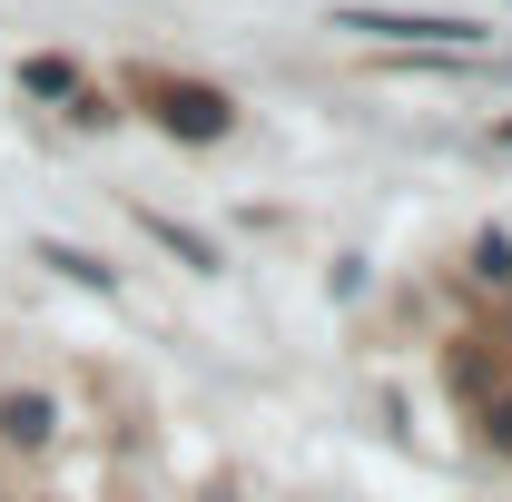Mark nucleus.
Segmentation results:
<instances>
[{
    "label": "nucleus",
    "instance_id": "obj_1",
    "mask_svg": "<svg viewBox=\"0 0 512 502\" xmlns=\"http://www.w3.org/2000/svg\"><path fill=\"white\" fill-rule=\"evenodd\" d=\"M335 30H375V40H434V50H463V40H473V20H434V10H424V20H394V10H345Z\"/></svg>",
    "mask_w": 512,
    "mask_h": 502
},
{
    "label": "nucleus",
    "instance_id": "obj_2",
    "mask_svg": "<svg viewBox=\"0 0 512 502\" xmlns=\"http://www.w3.org/2000/svg\"><path fill=\"white\" fill-rule=\"evenodd\" d=\"M168 128H188V138H217V128H227V99H217V89H168Z\"/></svg>",
    "mask_w": 512,
    "mask_h": 502
},
{
    "label": "nucleus",
    "instance_id": "obj_3",
    "mask_svg": "<svg viewBox=\"0 0 512 502\" xmlns=\"http://www.w3.org/2000/svg\"><path fill=\"white\" fill-rule=\"evenodd\" d=\"M473 276H483V286H512V247H503V237L473 247Z\"/></svg>",
    "mask_w": 512,
    "mask_h": 502
}]
</instances>
